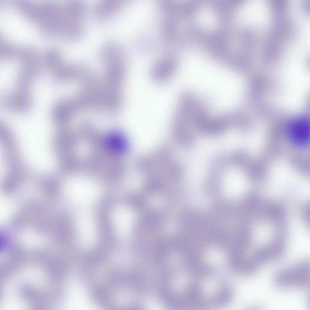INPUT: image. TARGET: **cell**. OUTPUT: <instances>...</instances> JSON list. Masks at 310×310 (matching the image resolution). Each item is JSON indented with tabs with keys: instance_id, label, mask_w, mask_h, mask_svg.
<instances>
[{
	"instance_id": "obj_1",
	"label": "cell",
	"mask_w": 310,
	"mask_h": 310,
	"mask_svg": "<svg viewBox=\"0 0 310 310\" xmlns=\"http://www.w3.org/2000/svg\"><path fill=\"white\" fill-rule=\"evenodd\" d=\"M309 278V264L304 262L279 272L275 281L277 285L282 288L301 287L308 284Z\"/></svg>"
},
{
	"instance_id": "obj_2",
	"label": "cell",
	"mask_w": 310,
	"mask_h": 310,
	"mask_svg": "<svg viewBox=\"0 0 310 310\" xmlns=\"http://www.w3.org/2000/svg\"><path fill=\"white\" fill-rule=\"evenodd\" d=\"M291 140L300 146H305L308 143L310 136L309 120L305 117H300L291 123L288 130Z\"/></svg>"
},
{
	"instance_id": "obj_3",
	"label": "cell",
	"mask_w": 310,
	"mask_h": 310,
	"mask_svg": "<svg viewBox=\"0 0 310 310\" xmlns=\"http://www.w3.org/2000/svg\"><path fill=\"white\" fill-rule=\"evenodd\" d=\"M76 226L78 235L84 240H92L96 236V231L91 216L87 212L78 215L76 219Z\"/></svg>"
},
{
	"instance_id": "obj_4",
	"label": "cell",
	"mask_w": 310,
	"mask_h": 310,
	"mask_svg": "<svg viewBox=\"0 0 310 310\" xmlns=\"http://www.w3.org/2000/svg\"><path fill=\"white\" fill-rule=\"evenodd\" d=\"M176 71V67L174 64H160L153 68L151 75L155 82L163 83L171 79Z\"/></svg>"
},
{
	"instance_id": "obj_5",
	"label": "cell",
	"mask_w": 310,
	"mask_h": 310,
	"mask_svg": "<svg viewBox=\"0 0 310 310\" xmlns=\"http://www.w3.org/2000/svg\"><path fill=\"white\" fill-rule=\"evenodd\" d=\"M230 160L227 156L223 154L215 155L211 160L208 167L209 175L220 176L227 170Z\"/></svg>"
},
{
	"instance_id": "obj_6",
	"label": "cell",
	"mask_w": 310,
	"mask_h": 310,
	"mask_svg": "<svg viewBox=\"0 0 310 310\" xmlns=\"http://www.w3.org/2000/svg\"><path fill=\"white\" fill-rule=\"evenodd\" d=\"M112 217L116 231L119 234H123L125 232L127 226V217L125 211L122 208H116L113 212Z\"/></svg>"
},
{
	"instance_id": "obj_7",
	"label": "cell",
	"mask_w": 310,
	"mask_h": 310,
	"mask_svg": "<svg viewBox=\"0 0 310 310\" xmlns=\"http://www.w3.org/2000/svg\"><path fill=\"white\" fill-rule=\"evenodd\" d=\"M107 141L110 147L117 152L125 150L127 148L125 140L119 133L115 132L110 134L107 137Z\"/></svg>"
}]
</instances>
